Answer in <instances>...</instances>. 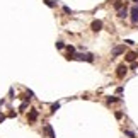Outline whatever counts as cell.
<instances>
[{
	"mask_svg": "<svg viewBox=\"0 0 138 138\" xmlns=\"http://www.w3.org/2000/svg\"><path fill=\"white\" fill-rule=\"evenodd\" d=\"M138 68V63L137 61H133V63H131V70H137Z\"/></svg>",
	"mask_w": 138,
	"mask_h": 138,
	"instance_id": "cell-19",
	"label": "cell"
},
{
	"mask_svg": "<svg viewBox=\"0 0 138 138\" xmlns=\"http://www.w3.org/2000/svg\"><path fill=\"white\" fill-rule=\"evenodd\" d=\"M44 133H46L49 138H55V131H53V126H51V125H46V126H44Z\"/></svg>",
	"mask_w": 138,
	"mask_h": 138,
	"instance_id": "cell-8",
	"label": "cell"
},
{
	"mask_svg": "<svg viewBox=\"0 0 138 138\" xmlns=\"http://www.w3.org/2000/svg\"><path fill=\"white\" fill-rule=\"evenodd\" d=\"M56 48L63 49V48H65V43H63V41H56Z\"/></svg>",
	"mask_w": 138,
	"mask_h": 138,
	"instance_id": "cell-15",
	"label": "cell"
},
{
	"mask_svg": "<svg viewBox=\"0 0 138 138\" xmlns=\"http://www.w3.org/2000/svg\"><path fill=\"white\" fill-rule=\"evenodd\" d=\"M130 20H131V24H138V5L131 7V10H130Z\"/></svg>",
	"mask_w": 138,
	"mask_h": 138,
	"instance_id": "cell-1",
	"label": "cell"
},
{
	"mask_svg": "<svg viewBox=\"0 0 138 138\" xmlns=\"http://www.w3.org/2000/svg\"><path fill=\"white\" fill-rule=\"evenodd\" d=\"M58 109H60V104H58V102H55V104H51V113H56Z\"/></svg>",
	"mask_w": 138,
	"mask_h": 138,
	"instance_id": "cell-13",
	"label": "cell"
},
{
	"mask_svg": "<svg viewBox=\"0 0 138 138\" xmlns=\"http://www.w3.org/2000/svg\"><path fill=\"white\" fill-rule=\"evenodd\" d=\"M123 131H125V135L128 138H135V133H133V131H130V130H123Z\"/></svg>",
	"mask_w": 138,
	"mask_h": 138,
	"instance_id": "cell-14",
	"label": "cell"
},
{
	"mask_svg": "<svg viewBox=\"0 0 138 138\" xmlns=\"http://www.w3.org/2000/svg\"><path fill=\"white\" fill-rule=\"evenodd\" d=\"M27 119H29V123H34V121L38 119V111H36V109H31L29 114H27Z\"/></svg>",
	"mask_w": 138,
	"mask_h": 138,
	"instance_id": "cell-7",
	"label": "cell"
},
{
	"mask_svg": "<svg viewBox=\"0 0 138 138\" xmlns=\"http://www.w3.org/2000/svg\"><path fill=\"white\" fill-rule=\"evenodd\" d=\"M126 73H128V67H126V65H119L118 70H116L118 79H125V77H126Z\"/></svg>",
	"mask_w": 138,
	"mask_h": 138,
	"instance_id": "cell-3",
	"label": "cell"
},
{
	"mask_svg": "<svg viewBox=\"0 0 138 138\" xmlns=\"http://www.w3.org/2000/svg\"><path fill=\"white\" fill-rule=\"evenodd\" d=\"M3 121H5V114H3V113H0V123H3Z\"/></svg>",
	"mask_w": 138,
	"mask_h": 138,
	"instance_id": "cell-21",
	"label": "cell"
},
{
	"mask_svg": "<svg viewBox=\"0 0 138 138\" xmlns=\"http://www.w3.org/2000/svg\"><path fill=\"white\" fill-rule=\"evenodd\" d=\"M125 7V2H121V0H118V2H114V9L119 10V9H123Z\"/></svg>",
	"mask_w": 138,
	"mask_h": 138,
	"instance_id": "cell-10",
	"label": "cell"
},
{
	"mask_svg": "<svg viewBox=\"0 0 138 138\" xmlns=\"http://www.w3.org/2000/svg\"><path fill=\"white\" fill-rule=\"evenodd\" d=\"M114 116H116V119H121V118H123V113L118 111V113H114Z\"/></svg>",
	"mask_w": 138,
	"mask_h": 138,
	"instance_id": "cell-17",
	"label": "cell"
},
{
	"mask_svg": "<svg viewBox=\"0 0 138 138\" xmlns=\"http://www.w3.org/2000/svg\"><path fill=\"white\" fill-rule=\"evenodd\" d=\"M63 12H65V14H72V9H70V7H67V5H65V7H63Z\"/></svg>",
	"mask_w": 138,
	"mask_h": 138,
	"instance_id": "cell-18",
	"label": "cell"
},
{
	"mask_svg": "<svg viewBox=\"0 0 138 138\" xmlns=\"http://www.w3.org/2000/svg\"><path fill=\"white\" fill-rule=\"evenodd\" d=\"M137 58H138V53H137V51H128V53L125 55V60H126V61H130V63L137 61Z\"/></svg>",
	"mask_w": 138,
	"mask_h": 138,
	"instance_id": "cell-4",
	"label": "cell"
},
{
	"mask_svg": "<svg viewBox=\"0 0 138 138\" xmlns=\"http://www.w3.org/2000/svg\"><path fill=\"white\" fill-rule=\"evenodd\" d=\"M128 14H130V10H128V7H126V5H125L123 9L118 10V17H119V19H126V17H128Z\"/></svg>",
	"mask_w": 138,
	"mask_h": 138,
	"instance_id": "cell-5",
	"label": "cell"
},
{
	"mask_svg": "<svg viewBox=\"0 0 138 138\" xmlns=\"http://www.w3.org/2000/svg\"><path fill=\"white\" fill-rule=\"evenodd\" d=\"M125 51H126V49H125V44H123V46H116V48L113 49L111 55H113V56H119V55H125Z\"/></svg>",
	"mask_w": 138,
	"mask_h": 138,
	"instance_id": "cell-6",
	"label": "cell"
},
{
	"mask_svg": "<svg viewBox=\"0 0 138 138\" xmlns=\"http://www.w3.org/2000/svg\"><path fill=\"white\" fill-rule=\"evenodd\" d=\"M67 48V51H68V55H75V48L72 46V44H68V46H65Z\"/></svg>",
	"mask_w": 138,
	"mask_h": 138,
	"instance_id": "cell-12",
	"label": "cell"
},
{
	"mask_svg": "<svg viewBox=\"0 0 138 138\" xmlns=\"http://www.w3.org/2000/svg\"><path fill=\"white\" fill-rule=\"evenodd\" d=\"M121 101V97H116V96H113V97H108L106 99V102L108 104H113V102H119Z\"/></svg>",
	"mask_w": 138,
	"mask_h": 138,
	"instance_id": "cell-9",
	"label": "cell"
},
{
	"mask_svg": "<svg viewBox=\"0 0 138 138\" xmlns=\"http://www.w3.org/2000/svg\"><path fill=\"white\" fill-rule=\"evenodd\" d=\"M102 27H104V24H102V20H92V24H90V29L94 31V32H99V31H102Z\"/></svg>",
	"mask_w": 138,
	"mask_h": 138,
	"instance_id": "cell-2",
	"label": "cell"
},
{
	"mask_svg": "<svg viewBox=\"0 0 138 138\" xmlns=\"http://www.w3.org/2000/svg\"><path fill=\"white\" fill-rule=\"evenodd\" d=\"M26 109H27V102H22L20 108H19V111H26Z\"/></svg>",
	"mask_w": 138,
	"mask_h": 138,
	"instance_id": "cell-16",
	"label": "cell"
},
{
	"mask_svg": "<svg viewBox=\"0 0 138 138\" xmlns=\"http://www.w3.org/2000/svg\"><path fill=\"white\" fill-rule=\"evenodd\" d=\"M44 3H46L48 7H51V9H55V7H56V2H55V0H44Z\"/></svg>",
	"mask_w": 138,
	"mask_h": 138,
	"instance_id": "cell-11",
	"label": "cell"
},
{
	"mask_svg": "<svg viewBox=\"0 0 138 138\" xmlns=\"http://www.w3.org/2000/svg\"><path fill=\"white\" fill-rule=\"evenodd\" d=\"M125 43H126L128 46H133V44H135V43H133V41H131V39H125Z\"/></svg>",
	"mask_w": 138,
	"mask_h": 138,
	"instance_id": "cell-20",
	"label": "cell"
}]
</instances>
